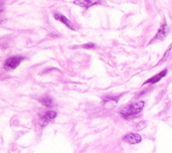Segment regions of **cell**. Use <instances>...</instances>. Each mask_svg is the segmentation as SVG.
Returning a JSON list of instances; mask_svg holds the SVG:
<instances>
[{
  "label": "cell",
  "instance_id": "obj_1",
  "mask_svg": "<svg viewBox=\"0 0 172 153\" xmlns=\"http://www.w3.org/2000/svg\"><path fill=\"white\" fill-rule=\"evenodd\" d=\"M144 106V102L141 101L138 103H135L129 104L123 109H121L120 113L123 115V117H130V116H134V115L139 113Z\"/></svg>",
  "mask_w": 172,
  "mask_h": 153
},
{
  "label": "cell",
  "instance_id": "obj_2",
  "mask_svg": "<svg viewBox=\"0 0 172 153\" xmlns=\"http://www.w3.org/2000/svg\"><path fill=\"white\" fill-rule=\"evenodd\" d=\"M24 60L23 57H19V56H16V57H11L9 58L7 60H5V64H4V68L6 70H11L16 69L20 63Z\"/></svg>",
  "mask_w": 172,
  "mask_h": 153
},
{
  "label": "cell",
  "instance_id": "obj_3",
  "mask_svg": "<svg viewBox=\"0 0 172 153\" xmlns=\"http://www.w3.org/2000/svg\"><path fill=\"white\" fill-rule=\"evenodd\" d=\"M123 140L129 144H138L141 142V137L138 134H135V133H129L126 136L123 137Z\"/></svg>",
  "mask_w": 172,
  "mask_h": 153
},
{
  "label": "cell",
  "instance_id": "obj_4",
  "mask_svg": "<svg viewBox=\"0 0 172 153\" xmlns=\"http://www.w3.org/2000/svg\"><path fill=\"white\" fill-rule=\"evenodd\" d=\"M168 31H169V28H168V25L164 23L161 27L160 29L158 30L156 35V37L155 39H158V40H163L166 37L167 34H168Z\"/></svg>",
  "mask_w": 172,
  "mask_h": 153
},
{
  "label": "cell",
  "instance_id": "obj_5",
  "mask_svg": "<svg viewBox=\"0 0 172 153\" xmlns=\"http://www.w3.org/2000/svg\"><path fill=\"white\" fill-rule=\"evenodd\" d=\"M54 17H55V18H56L57 20H58V21L63 23L67 27L71 28V30H75L74 26L72 25V24L71 23V21L69 20L66 17H64L63 15H62V14H60V13H55Z\"/></svg>",
  "mask_w": 172,
  "mask_h": 153
},
{
  "label": "cell",
  "instance_id": "obj_6",
  "mask_svg": "<svg viewBox=\"0 0 172 153\" xmlns=\"http://www.w3.org/2000/svg\"><path fill=\"white\" fill-rule=\"evenodd\" d=\"M166 74H167V70H163L161 71L160 73H158V74H156V76H154L153 78L148 79L144 85H146V84H156V83H157L158 81H160Z\"/></svg>",
  "mask_w": 172,
  "mask_h": 153
},
{
  "label": "cell",
  "instance_id": "obj_7",
  "mask_svg": "<svg viewBox=\"0 0 172 153\" xmlns=\"http://www.w3.org/2000/svg\"><path fill=\"white\" fill-rule=\"evenodd\" d=\"M56 117H57V112L52 111V110H50V111H47V112L44 115V116L42 117V120H43L45 123H48V122L53 120Z\"/></svg>",
  "mask_w": 172,
  "mask_h": 153
},
{
  "label": "cell",
  "instance_id": "obj_8",
  "mask_svg": "<svg viewBox=\"0 0 172 153\" xmlns=\"http://www.w3.org/2000/svg\"><path fill=\"white\" fill-rule=\"evenodd\" d=\"M99 2H96V1H90V0H84V1H75L74 4L81 6V7H90L91 5H96L98 4Z\"/></svg>",
  "mask_w": 172,
  "mask_h": 153
},
{
  "label": "cell",
  "instance_id": "obj_9",
  "mask_svg": "<svg viewBox=\"0 0 172 153\" xmlns=\"http://www.w3.org/2000/svg\"><path fill=\"white\" fill-rule=\"evenodd\" d=\"M41 102L44 105L47 106V107H51L53 106V100L51 97H43L41 99Z\"/></svg>",
  "mask_w": 172,
  "mask_h": 153
},
{
  "label": "cell",
  "instance_id": "obj_10",
  "mask_svg": "<svg viewBox=\"0 0 172 153\" xmlns=\"http://www.w3.org/2000/svg\"><path fill=\"white\" fill-rule=\"evenodd\" d=\"M84 47L86 48V49H92V48L95 47V45H94V44H90V43H89V44H86L85 45H84Z\"/></svg>",
  "mask_w": 172,
  "mask_h": 153
},
{
  "label": "cell",
  "instance_id": "obj_11",
  "mask_svg": "<svg viewBox=\"0 0 172 153\" xmlns=\"http://www.w3.org/2000/svg\"><path fill=\"white\" fill-rule=\"evenodd\" d=\"M5 6H4V3L3 2H0V13L4 12Z\"/></svg>",
  "mask_w": 172,
  "mask_h": 153
}]
</instances>
